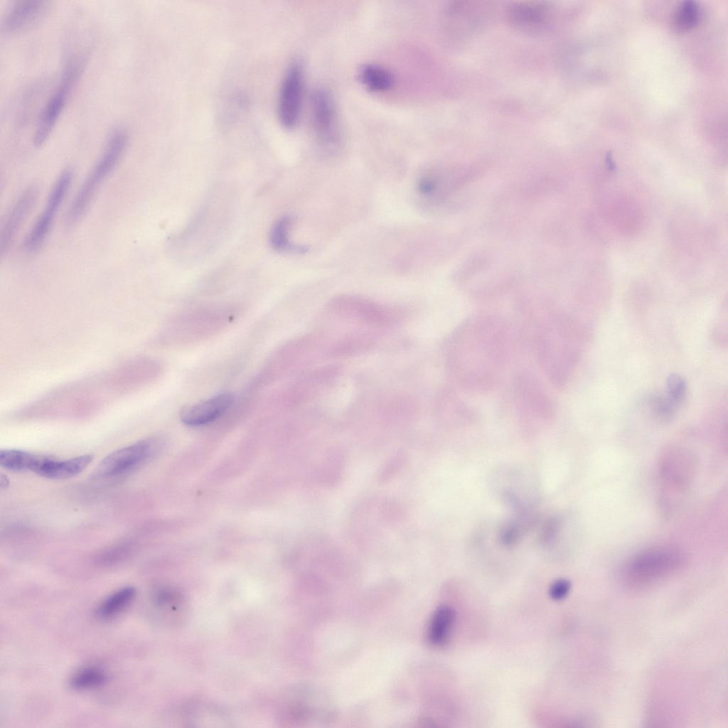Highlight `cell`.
Masks as SVG:
<instances>
[{
	"label": "cell",
	"mask_w": 728,
	"mask_h": 728,
	"mask_svg": "<svg viewBox=\"0 0 728 728\" xmlns=\"http://www.w3.org/2000/svg\"><path fill=\"white\" fill-rule=\"evenodd\" d=\"M698 6L695 1H685L675 10L673 23L678 31H684L693 27L697 22Z\"/></svg>",
	"instance_id": "obj_21"
},
{
	"label": "cell",
	"mask_w": 728,
	"mask_h": 728,
	"mask_svg": "<svg viewBox=\"0 0 728 728\" xmlns=\"http://www.w3.org/2000/svg\"><path fill=\"white\" fill-rule=\"evenodd\" d=\"M80 63L70 61L65 66L58 87L44 107L33 136V144L41 146L48 139L65 105L72 87L77 78Z\"/></svg>",
	"instance_id": "obj_5"
},
{
	"label": "cell",
	"mask_w": 728,
	"mask_h": 728,
	"mask_svg": "<svg viewBox=\"0 0 728 728\" xmlns=\"http://www.w3.org/2000/svg\"><path fill=\"white\" fill-rule=\"evenodd\" d=\"M127 141L128 135L124 129L117 128L112 132L102 154L70 204L66 217L68 224H75L83 217L97 191L121 159Z\"/></svg>",
	"instance_id": "obj_2"
},
{
	"label": "cell",
	"mask_w": 728,
	"mask_h": 728,
	"mask_svg": "<svg viewBox=\"0 0 728 728\" xmlns=\"http://www.w3.org/2000/svg\"><path fill=\"white\" fill-rule=\"evenodd\" d=\"M359 78L366 87L377 92L389 90L395 82V77L388 69L375 63L363 65L359 70Z\"/></svg>",
	"instance_id": "obj_17"
},
{
	"label": "cell",
	"mask_w": 728,
	"mask_h": 728,
	"mask_svg": "<svg viewBox=\"0 0 728 728\" xmlns=\"http://www.w3.org/2000/svg\"><path fill=\"white\" fill-rule=\"evenodd\" d=\"M686 388V382L681 376L672 374L668 378L667 397L676 406L679 405L684 399Z\"/></svg>",
	"instance_id": "obj_23"
},
{
	"label": "cell",
	"mask_w": 728,
	"mask_h": 728,
	"mask_svg": "<svg viewBox=\"0 0 728 728\" xmlns=\"http://www.w3.org/2000/svg\"><path fill=\"white\" fill-rule=\"evenodd\" d=\"M136 590L132 587H123L107 596L97 606V617L107 619L114 617L126 609L134 600Z\"/></svg>",
	"instance_id": "obj_18"
},
{
	"label": "cell",
	"mask_w": 728,
	"mask_h": 728,
	"mask_svg": "<svg viewBox=\"0 0 728 728\" xmlns=\"http://www.w3.org/2000/svg\"><path fill=\"white\" fill-rule=\"evenodd\" d=\"M50 2L45 0H18L6 10L1 26L6 33L26 29L41 21L48 11Z\"/></svg>",
	"instance_id": "obj_10"
},
{
	"label": "cell",
	"mask_w": 728,
	"mask_h": 728,
	"mask_svg": "<svg viewBox=\"0 0 728 728\" xmlns=\"http://www.w3.org/2000/svg\"><path fill=\"white\" fill-rule=\"evenodd\" d=\"M651 410L660 419H670L673 415L677 406L666 397L657 396L651 401Z\"/></svg>",
	"instance_id": "obj_24"
},
{
	"label": "cell",
	"mask_w": 728,
	"mask_h": 728,
	"mask_svg": "<svg viewBox=\"0 0 728 728\" xmlns=\"http://www.w3.org/2000/svg\"><path fill=\"white\" fill-rule=\"evenodd\" d=\"M73 177V171L68 168L63 170L56 179L48 195L45 208L25 237L23 247L26 252H36L43 244L49 234L56 214L69 191Z\"/></svg>",
	"instance_id": "obj_4"
},
{
	"label": "cell",
	"mask_w": 728,
	"mask_h": 728,
	"mask_svg": "<svg viewBox=\"0 0 728 728\" xmlns=\"http://www.w3.org/2000/svg\"><path fill=\"white\" fill-rule=\"evenodd\" d=\"M328 306L337 314L373 326H388L395 321V313L390 309L360 296H336L330 301Z\"/></svg>",
	"instance_id": "obj_6"
},
{
	"label": "cell",
	"mask_w": 728,
	"mask_h": 728,
	"mask_svg": "<svg viewBox=\"0 0 728 728\" xmlns=\"http://www.w3.org/2000/svg\"><path fill=\"white\" fill-rule=\"evenodd\" d=\"M107 681L106 673L96 667H86L76 672L70 680V686L77 690L95 689Z\"/></svg>",
	"instance_id": "obj_20"
},
{
	"label": "cell",
	"mask_w": 728,
	"mask_h": 728,
	"mask_svg": "<svg viewBox=\"0 0 728 728\" xmlns=\"http://www.w3.org/2000/svg\"><path fill=\"white\" fill-rule=\"evenodd\" d=\"M571 588L570 582L565 579H560L554 582L549 589V595L551 599L559 601L564 599L569 594Z\"/></svg>",
	"instance_id": "obj_25"
},
{
	"label": "cell",
	"mask_w": 728,
	"mask_h": 728,
	"mask_svg": "<svg viewBox=\"0 0 728 728\" xmlns=\"http://www.w3.org/2000/svg\"><path fill=\"white\" fill-rule=\"evenodd\" d=\"M92 459L90 454H84L63 461H56L44 456L35 472L47 478L66 479L81 473Z\"/></svg>",
	"instance_id": "obj_15"
},
{
	"label": "cell",
	"mask_w": 728,
	"mask_h": 728,
	"mask_svg": "<svg viewBox=\"0 0 728 728\" xmlns=\"http://www.w3.org/2000/svg\"><path fill=\"white\" fill-rule=\"evenodd\" d=\"M509 21L517 28L535 31L542 28L549 18V9L538 2H519L509 6Z\"/></svg>",
	"instance_id": "obj_14"
},
{
	"label": "cell",
	"mask_w": 728,
	"mask_h": 728,
	"mask_svg": "<svg viewBox=\"0 0 728 728\" xmlns=\"http://www.w3.org/2000/svg\"><path fill=\"white\" fill-rule=\"evenodd\" d=\"M38 196V188L36 186H28L21 193L11 209L0 233L1 257L9 250L16 233L36 204Z\"/></svg>",
	"instance_id": "obj_11"
},
{
	"label": "cell",
	"mask_w": 728,
	"mask_h": 728,
	"mask_svg": "<svg viewBox=\"0 0 728 728\" xmlns=\"http://www.w3.org/2000/svg\"><path fill=\"white\" fill-rule=\"evenodd\" d=\"M685 561L678 550L667 547L649 549L628 562L623 572V582L633 589L650 587L676 574Z\"/></svg>",
	"instance_id": "obj_3"
},
{
	"label": "cell",
	"mask_w": 728,
	"mask_h": 728,
	"mask_svg": "<svg viewBox=\"0 0 728 728\" xmlns=\"http://www.w3.org/2000/svg\"><path fill=\"white\" fill-rule=\"evenodd\" d=\"M456 611L451 606L441 605L430 619L427 638L429 643L437 647L446 645L451 638L456 623Z\"/></svg>",
	"instance_id": "obj_16"
},
{
	"label": "cell",
	"mask_w": 728,
	"mask_h": 728,
	"mask_svg": "<svg viewBox=\"0 0 728 728\" xmlns=\"http://www.w3.org/2000/svg\"><path fill=\"white\" fill-rule=\"evenodd\" d=\"M290 225V218L283 217L279 219L274 225L271 232V242L273 247L280 250H304V247H294L289 240L288 232Z\"/></svg>",
	"instance_id": "obj_22"
},
{
	"label": "cell",
	"mask_w": 728,
	"mask_h": 728,
	"mask_svg": "<svg viewBox=\"0 0 728 728\" xmlns=\"http://www.w3.org/2000/svg\"><path fill=\"white\" fill-rule=\"evenodd\" d=\"M44 456L16 449L2 450L0 465L11 471L31 470L35 472Z\"/></svg>",
	"instance_id": "obj_19"
},
{
	"label": "cell",
	"mask_w": 728,
	"mask_h": 728,
	"mask_svg": "<svg viewBox=\"0 0 728 728\" xmlns=\"http://www.w3.org/2000/svg\"><path fill=\"white\" fill-rule=\"evenodd\" d=\"M234 400L235 397L231 393L218 395L183 410L180 414L181 420L191 427L205 425L219 418L231 407Z\"/></svg>",
	"instance_id": "obj_12"
},
{
	"label": "cell",
	"mask_w": 728,
	"mask_h": 728,
	"mask_svg": "<svg viewBox=\"0 0 728 728\" xmlns=\"http://www.w3.org/2000/svg\"><path fill=\"white\" fill-rule=\"evenodd\" d=\"M508 328L500 318L479 316L464 323L447 348L449 370L462 385L485 389L496 382L506 359Z\"/></svg>",
	"instance_id": "obj_1"
},
{
	"label": "cell",
	"mask_w": 728,
	"mask_h": 728,
	"mask_svg": "<svg viewBox=\"0 0 728 728\" xmlns=\"http://www.w3.org/2000/svg\"><path fill=\"white\" fill-rule=\"evenodd\" d=\"M304 84L303 66L294 61L287 69L279 90L277 113L281 124L291 129L297 124L302 102Z\"/></svg>",
	"instance_id": "obj_7"
},
{
	"label": "cell",
	"mask_w": 728,
	"mask_h": 728,
	"mask_svg": "<svg viewBox=\"0 0 728 728\" xmlns=\"http://www.w3.org/2000/svg\"><path fill=\"white\" fill-rule=\"evenodd\" d=\"M515 387L520 401L530 412L542 417L552 414V402L534 377L526 373L519 375Z\"/></svg>",
	"instance_id": "obj_13"
},
{
	"label": "cell",
	"mask_w": 728,
	"mask_h": 728,
	"mask_svg": "<svg viewBox=\"0 0 728 728\" xmlns=\"http://www.w3.org/2000/svg\"><path fill=\"white\" fill-rule=\"evenodd\" d=\"M311 119L318 141L333 147L338 141L337 121L333 99L329 92L318 88L314 91L311 101Z\"/></svg>",
	"instance_id": "obj_9"
},
{
	"label": "cell",
	"mask_w": 728,
	"mask_h": 728,
	"mask_svg": "<svg viewBox=\"0 0 728 728\" xmlns=\"http://www.w3.org/2000/svg\"><path fill=\"white\" fill-rule=\"evenodd\" d=\"M155 442L143 439L107 455L95 469V474L112 477L127 473L145 461L153 453Z\"/></svg>",
	"instance_id": "obj_8"
},
{
	"label": "cell",
	"mask_w": 728,
	"mask_h": 728,
	"mask_svg": "<svg viewBox=\"0 0 728 728\" xmlns=\"http://www.w3.org/2000/svg\"><path fill=\"white\" fill-rule=\"evenodd\" d=\"M520 528L515 523H510L505 525L500 532V539L505 545L515 543L520 535Z\"/></svg>",
	"instance_id": "obj_26"
}]
</instances>
